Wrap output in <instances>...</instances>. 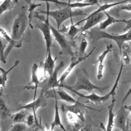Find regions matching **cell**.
<instances>
[{"mask_svg":"<svg viewBox=\"0 0 131 131\" xmlns=\"http://www.w3.org/2000/svg\"><path fill=\"white\" fill-rule=\"evenodd\" d=\"M88 46V42L86 38H83L79 46V52L82 54L85 53L86 49Z\"/></svg>","mask_w":131,"mask_h":131,"instance_id":"1f68e13d","label":"cell"},{"mask_svg":"<svg viewBox=\"0 0 131 131\" xmlns=\"http://www.w3.org/2000/svg\"><path fill=\"white\" fill-rule=\"evenodd\" d=\"M17 2V0H4L0 5V16L5 11L12 9Z\"/></svg>","mask_w":131,"mask_h":131,"instance_id":"7402d4cb","label":"cell"},{"mask_svg":"<svg viewBox=\"0 0 131 131\" xmlns=\"http://www.w3.org/2000/svg\"><path fill=\"white\" fill-rule=\"evenodd\" d=\"M44 95L47 99L53 98L55 100H62L72 103H76L78 101L72 97L66 91L62 89V88H57L46 90Z\"/></svg>","mask_w":131,"mask_h":131,"instance_id":"30bf717a","label":"cell"},{"mask_svg":"<svg viewBox=\"0 0 131 131\" xmlns=\"http://www.w3.org/2000/svg\"><path fill=\"white\" fill-rule=\"evenodd\" d=\"M31 112L27 110L21 109L19 111L12 114L11 115L12 119L15 123H25L26 118L27 115Z\"/></svg>","mask_w":131,"mask_h":131,"instance_id":"44dd1931","label":"cell"},{"mask_svg":"<svg viewBox=\"0 0 131 131\" xmlns=\"http://www.w3.org/2000/svg\"><path fill=\"white\" fill-rule=\"evenodd\" d=\"M124 64L122 63H121L120 70L119 71L118 76L116 78V81L111 90V91L108 93L107 94L104 96H99L95 93H92L90 95H85L80 93L79 92L76 91H72L77 95H78L80 98L86 99L88 102H90L91 103H93L94 104H101V103L104 102L108 100L110 97L115 96L116 95V91L118 87V85L121 76V74L123 71Z\"/></svg>","mask_w":131,"mask_h":131,"instance_id":"8992f818","label":"cell"},{"mask_svg":"<svg viewBox=\"0 0 131 131\" xmlns=\"http://www.w3.org/2000/svg\"><path fill=\"white\" fill-rule=\"evenodd\" d=\"M19 60H16L15 61V62L14 63V64L10 68H9L8 70H4L3 68H2L1 67H0V71L2 72V76L3 77V80L4 81L6 82V81L7 80V76H8V74H9V73L12 70H13L14 68H15L16 67H17L19 63Z\"/></svg>","mask_w":131,"mask_h":131,"instance_id":"83f0119b","label":"cell"},{"mask_svg":"<svg viewBox=\"0 0 131 131\" xmlns=\"http://www.w3.org/2000/svg\"><path fill=\"white\" fill-rule=\"evenodd\" d=\"M67 112L66 117L69 123L72 125H75V124H76L79 119L77 116L75 114L72 112Z\"/></svg>","mask_w":131,"mask_h":131,"instance_id":"f546056e","label":"cell"},{"mask_svg":"<svg viewBox=\"0 0 131 131\" xmlns=\"http://www.w3.org/2000/svg\"><path fill=\"white\" fill-rule=\"evenodd\" d=\"M78 131H93V130L91 125H85L78 129Z\"/></svg>","mask_w":131,"mask_h":131,"instance_id":"e575fe53","label":"cell"},{"mask_svg":"<svg viewBox=\"0 0 131 131\" xmlns=\"http://www.w3.org/2000/svg\"><path fill=\"white\" fill-rule=\"evenodd\" d=\"M27 125L23 123H15L9 131H26L28 128Z\"/></svg>","mask_w":131,"mask_h":131,"instance_id":"f1b7e54d","label":"cell"},{"mask_svg":"<svg viewBox=\"0 0 131 131\" xmlns=\"http://www.w3.org/2000/svg\"><path fill=\"white\" fill-rule=\"evenodd\" d=\"M46 15V18H45L43 16L39 14L37 12H36L33 16L35 18H37L42 21L41 23L36 24L35 27L38 28L42 33L43 39L46 43L47 53L50 50H51V48L52 45L53 37L49 26V16L48 14Z\"/></svg>","mask_w":131,"mask_h":131,"instance_id":"52a82bcc","label":"cell"},{"mask_svg":"<svg viewBox=\"0 0 131 131\" xmlns=\"http://www.w3.org/2000/svg\"><path fill=\"white\" fill-rule=\"evenodd\" d=\"M95 49V47L93 48V49L92 50V51L88 53V54H86V55L84 56H82V57H79L78 59H74V57H73L72 58V60H71V62L70 63V64H69V66L68 67V68L66 69V70L64 71V72L61 75L60 77H59V79H58V82L60 84H63V81L66 80V79L67 78V77L69 76V75L71 73V72L72 71V70H73V69L77 66L78 65L79 63H80L81 61H82L83 60H84L85 58L89 57L90 56H91L92 53H93L94 49Z\"/></svg>","mask_w":131,"mask_h":131,"instance_id":"5bb4252c","label":"cell"},{"mask_svg":"<svg viewBox=\"0 0 131 131\" xmlns=\"http://www.w3.org/2000/svg\"><path fill=\"white\" fill-rule=\"evenodd\" d=\"M98 2L99 0H85L84 2L91 4L92 6H93L97 5L98 4Z\"/></svg>","mask_w":131,"mask_h":131,"instance_id":"d590c367","label":"cell"},{"mask_svg":"<svg viewBox=\"0 0 131 131\" xmlns=\"http://www.w3.org/2000/svg\"><path fill=\"white\" fill-rule=\"evenodd\" d=\"M124 24H125V27L123 30V32H125L129 30L131 28V18H129L128 20H125Z\"/></svg>","mask_w":131,"mask_h":131,"instance_id":"836d02e7","label":"cell"},{"mask_svg":"<svg viewBox=\"0 0 131 131\" xmlns=\"http://www.w3.org/2000/svg\"><path fill=\"white\" fill-rule=\"evenodd\" d=\"M38 66L36 63H34L32 66V69H31V81H30V82L29 83V84H33L34 86H26L24 88V89H31L35 90L34 99H35V97H36L37 89L39 87V85L40 83V82L39 80V78H38Z\"/></svg>","mask_w":131,"mask_h":131,"instance_id":"e0dca14e","label":"cell"},{"mask_svg":"<svg viewBox=\"0 0 131 131\" xmlns=\"http://www.w3.org/2000/svg\"><path fill=\"white\" fill-rule=\"evenodd\" d=\"M64 66V62L63 61H61L59 62V63L56 66L52 74L49 76L48 81L47 84L43 89L46 90L51 89H54L57 88H60L61 85L59 82L58 79V73L59 70L63 67Z\"/></svg>","mask_w":131,"mask_h":131,"instance_id":"4fadbf2b","label":"cell"},{"mask_svg":"<svg viewBox=\"0 0 131 131\" xmlns=\"http://www.w3.org/2000/svg\"><path fill=\"white\" fill-rule=\"evenodd\" d=\"M0 1H1V0H0Z\"/></svg>","mask_w":131,"mask_h":131,"instance_id":"60d3db41","label":"cell"},{"mask_svg":"<svg viewBox=\"0 0 131 131\" xmlns=\"http://www.w3.org/2000/svg\"><path fill=\"white\" fill-rule=\"evenodd\" d=\"M46 131H50V129H48L47 130H46Z\"/></svg>","mask_w":131,"mask_h":131,"instance_id":"ab89813d","label":"cell"},{"mask_svg":"<svg viewBox=\"0 0 131 131\" xmlns=\"http://www.w3.org/2000/svg\"><path fill=\"white\" fill-rule=\"evenodd\" d=\"M6 85V82L4 81L3 77L1 74H0V87L3 88Z\"/></svg>","mask_w":131,"mask_h":131,"instance_id":"8d00e7d4","label":"cell"},{"mask_svg":"<svg viewBox=\"0 0 131 131\" xmlns=\"http://www.w3.org/2000/svg\"><path fill=\"white\" fill-rule=\"evenodd\" d=\"M119 8L120 10H125L130 12L131 10V5L130 3L125 5H122L119 7Z\"/></svg>","mask_w":131,"mask_h":131,"instance_id":"d6a6232c","label":"cell"},{"mask_svg":"<svg viewBox=\"0 0 131 131\" xmlns=\"http://www.w3.org/2000/svg\"><path fill=\"white\" fill-rule=\"evenodd\" d=\"M47 10H40V13L48 14L49 16L53 18L57 25V29H59L61 24L69 18H73L78 16H86L87 14L81 10H73L69 7H62V8L55 10H50L49 3L46 2Z\"/></svg>","mask_w":131,"mask_h":131,"instance_id":"3957f363","label":"cell"},{"mask_svg":"<svg viewBox=\"0 0 131 131\" xmlns=\"http://www.w3.org/2000/svg\"><path fill=\"white\" fill-rule=\"evenodd\" d=\"M78 129H76V128H73V129H72L71 131H78Z\"/></svg>","mask_w":131,"mask_h":131,"instance_id":"f35d334b","label":"cell"},{"mask_svg":"<svg viewBox=\"0 0 131 131\" xmlns=\"http://www.w3.org/2000/svg\"><path fill=\"white\" fill-rule=\"evenodd\" d=\"M8 45V42L3 37L0 36V60L3 63H6V59L4 56V52L7 48V45Z\"/></svg>","mask_w":131,"mask_h":131,"instance_id":"cb8c5ba5","label":"cell"},{"mask_svg":"<svg viewBox=\"0 0 131 131\" xmlns=\"http://www.w3.org/2000/svg\"><path fill=\"white\" fill-rule=\"evenodd\" d=\"M61 109L63 112H70L75 114L78 119L81 121L84 122L85 120V115L87 112V110H92L99 111V110L89 107L82 102L77 101V102L72 104H63L61 106Z\"/></svg>","mask_w":131,"mask_h":131,"instance_id":"9c48e42d","label":"cell"},{"mask_svg":"<svg viewBox=\"0 0 131 131\" xmlns=\"http://www.w3.org/2000/svg\"><path fill=\"white\" fill-rule=\"evenodd\" d=\"M46 90L42 88L37 98L33 99V101L20 107V110L24 109L32 113L35 116L36 111L39 108L45 106L47 104V99L45 97L44 93Z\"/></svg>","mask_w":131,"mask_h":131,"instance_id":"7c38bea8","label":"cell"},{"mask_svg":"<svg viewBox=\"0 0 131 131\" xmlns=\"http://www.w3.org/2000/svg\"><path fill=\"white\" fill-rule=\"evenodd\" d=\"M76 81L73 85H68L62 84L61 87L71 91L79 92V91H86L91 92L94 90H98L100 92L107 89L109 86H99L93 84L89 79L86 71L84 69L79 70L76 73Z\"/></svg>","mask_w":131,"mask_h":131,"instance_id":"7a4b0ae2","label":"cell"},{"mask_svg":"<svg viewBox=\"0 0 131 131\" xmlns=\"http://www.w3.org/2000/svg\"><path fill=\"white\" fill-rule=\"evenodd\" d=\"M28 4H29V7L28 9V11H29V15L27 17L29 22V26L31 29H33V27L32 25L31 21L33 18V13L34 10V9L39 6H41V4H35V3H32L30 1H28Z\"/></svg>","mask_w":131,"mask_h":131,"instance_id":"603a6c76","label":"cell"},{"mask_svg":"<svg viewBox=\"0 0 131 131\" xmlns=\"http://www.w3.org/2000/svg\"><path fill=\"white\" fill-rule=\"evenodd\" d=\"M105 14L104 12H101L94 15H89L85 18L79 21L75 24L76 26L79 25L81 23L85 21L84 25L80 28V32H85L87 30L93 28L96 25L99 24L101 21L103 20L105 18Z\"/></svg>","mask_w":131,"mask_h":131,"instance_id":"8fae6325","label":"cell"},{"mask_svg":"<svg viewBox=\"0 0 131 131\" xmlns=\"http://www.w3.org/2000/svg\"><path fill=\"white\" fill-rule=\"evenodd\" d=\"M130 88L124 96L121 105L114 119V127L120 129L121 131H130V106L124 105V103L130 94Z\"/></svg>","mask_w":131,"mask_h":131,"instance_id":"5b68a950","label":"cell"},{"mask_svg":"<svg viewBox=\"0 0 131 131\" xmlns=\"http://www.w3.org/2000/svg\"><path fill=\"white\" fill-rule=\"evenodd\" d=\"M38 1H42V2H52L55 3L57 6H60L62 7H69L71 8H84L86 7L91 6L90 4L86 3L85 2H74L72 3L70 2V0H69L68 2L60 1L59 0H35Z\"/></svg>","mask_w":131,"mask_h":131,"instance_id":"2e32d148","label":"cell"},{"mask_svg":"<svg viewBox=\"0 0 131 131\" xmlns=\"http://www.w3.org/2000/svg\"><path fill=\"white\" fill-rule=\"evenodd\" d=\"M57 58H53L51 54V50H50L47 53L46 56L45 61L43 65V72L46 76H49L53 72L55 67V61Z\"/></svg>","mask_w":131,"mask_h":131,"instance_id":"ac0fdd59","label":"cell"},{"mask_svg":"<svg viewBox=\"0 0 131 131\" xmlns=\"http://www.w3.org/2000/svg\"><path fill=\"white\" fill-rule=\"evenodd\" d=\"M0 115L3 119H5L10 115L9 110L5 102L1 98H0Z\"/></svg>","mask_w":131,"mask_h":131,"instance_id":"484cf974","label":"cell"},{"mask_svg":"<svg viewBox=\"0 0 131 131\" xmlns=\"http://www.w3.org/2000/svg\"><path fill=\"white\" fill-rule=\"evenodd\" d=\"M55 126L59 127L63 131H67V129H66L65 127L62 124L61 121L59 111V107L58 106V103H57V100H55L54 116L53 120L51 124V127H50V131H53L54 128H55Z\"/></svg>","mask_w":131,"mask_h":131,"instance_id":"ffe728a7","label":"cell"},{"mask_svg":"<svg viewBox=\"0 0 131 131\" xmlns=\"http://www.w3.org/2000/svg\"><path fill=\"white\" fill-rule=\"evenodd\" d=\"M70 19L71 21V24L68 31V34L70 37L73 38L75 37L80 32V28H78L77 27V26H76L75 24H74L73 23L72 18H71Z\"/></svg>","mask_w":131,"mask_h":131,"instance_id":"4316f807","label":"cell"},{"mask_svg":"<svg viewBox=\"0 0 131 131\" xmlns=\"http://www.w3.org/2000/svg\"><path fill=\"white\" fill-rule=\"evenodd\" d=\"M106 18V19H104L102 21H101L99 23V26L98 27H97L98 29L103 30H105L106 28H107L110 25L116 23H124L125 19H118L112 16H111L108 13L106 12V11H104Z\"/></svg>","mask_w":131,"mask_h":131,"instance_id":"d6986e66","label":"cell"},{"mask_svg":"<svg viewBox=\"0 0 131 131\" xmlns=\"http://www.w3.org/2000/svg\"><path fill=\"white\" fill-rule=\"evenodd\" d=\"M29 22L26 11L23 10L15 18L12 28L11 38L12 42L8 45L4 52V56L6 59L13 48H20L27 30Z\"/></svg>","mask_w":131,"mask_h":131,"instance_id":"6da1fadb","label":"cell"},{"mask_svg":"<svg viewBox=\"0 0 131 131\" xmlns=\"http://www.w3.org/2000/svg\"><path fill=\"white\" fill-rule=\"evenodd\" d=\"M49 26L51 34L60 46L62 52L70 55L72 57H74L75 53L73 51L72 46L66 36L59 31V29H56L50 23H49Z\"/></svg>","mask_w":131,"mask_h":131,"instance_id":"ba28073f","label":"cell"},{"mask_svg":"<svg viewBox=\"0 0 131 131\" xmlns=\"http://www.w3.org/2000/svg\"><path fill=\"white\" fill-rule=\"evenodd\" d=\"M36 119V116L32 113H30L27 116L25 123L27 125L28 127L32 126L34 125Z\"/></svg>","mask_w":131,"mask_h":131,"instance_id":"4dcf8cb0","label":"cell"},{"mask_svg":"<svg viewBox=\"0 0 131 131\" xmlns=\"http://www.w3.org/2000/svg\"><path fill=\"white\" fill-rule=\"evenodd\" d=\"M112 48H113V45L112 43H111L110 45H107L106 46V49L100 55H99L97 57V59L96 60V62H99V64H98V66H102V65H103V61H104V59L105 58L107 54L112 51Z\"/></svg>","mask_w":131,"mask_h":131,"instance_id":"d4e9b609","label":"cell"},{"mask_svg":"<svg viewBox=\"0 0 131 131\" xmlns=\"http://www.w3.org/2000/svg\"><path fill=\"white\" fill-rule=\"evenodd\" d=\"M89 34L92 40V42H96L101 39H108L114 41L120 52L122 48L125 43L130 42L131 40V30H129L121 34H110L102 30H99L97 28H92L89 32Z\"/></svg>","mask_w":131,"mask_h":131,"instance_id":"277c9868","label":"cell"},{"mask_svg":"<svg viewBox=\"0 0 131 131\" xmlns=\"http://www.w3.org/2000/svg\"><path fill=\"white\" fill-rule=\"evenodd\" d=\"M112 99L111 104L108 106V120L106 126H105L102 122H100V127L103 131H112L114 127V119L115 116L113 110L115 103V96H112Z\"/></svg>","mask_w":131,"mask_h":131,"instance_id":"9a60e30c","label":"cell"},{"mask_svg":"<svg viewBox=\"0 0 131 131\" xmlns=\"http://www.w3.org/2000/svg\"><path fill=\"white\" fill-rule=\"evenodd\" d=\"M84 0H76V2H82Z\"/></svg>","mask_w":131,"mask_h":131,"instance_id":"74e56055","label":"cell"}]
</instances>
